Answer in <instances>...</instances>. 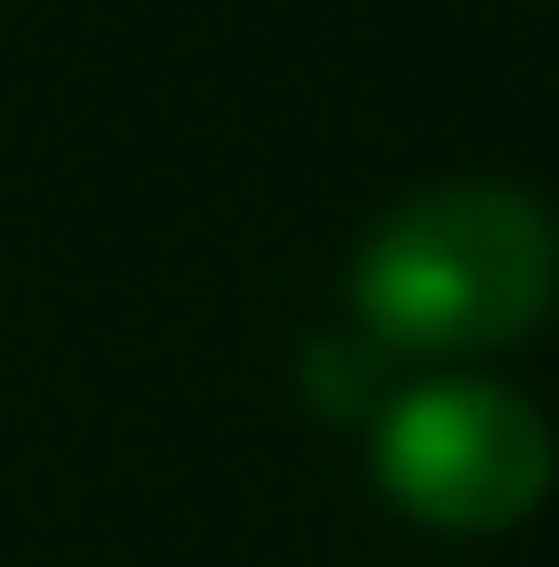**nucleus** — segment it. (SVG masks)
I'll return each mask as SVG.
<instances>
[{"label":"nucleus","mask_w":559,"mask_h":567,"mask_svg":"<svg viewBox=\"0 0 559 567\" xmlns=\"http://www.w3.org/2000/svg\"><path fill=\"white\" fill-rule=\"evenodd\" d=\"M559 297V230L527 189L436 182L379 214L354 247L345 305L387 354L445 362L527 338Z\"/></svg>","instance_id":"1"},{"label":"nucleus","mask_w":559,"mask_h":567,"mask_svg":"<svg viewBox=\"0 0 559 567\" xmlns=\"http://www.w3.org/2000/svg\"><path fill=\"white\" fill-rule=\"evenodd\" d=\"M559 444L527 395L494 379H420L371 427V477L436 535H503L551 494Z\"/></svg>","instance_id":"2"}]
</instances>
